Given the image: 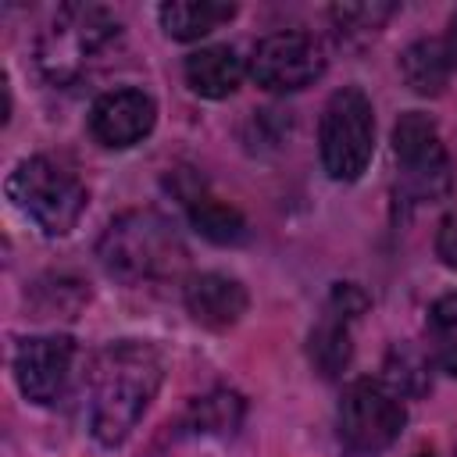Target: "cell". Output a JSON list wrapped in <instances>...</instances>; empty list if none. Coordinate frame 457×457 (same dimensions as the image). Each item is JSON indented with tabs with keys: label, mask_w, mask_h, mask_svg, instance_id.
<instances>
[{
	"label": "cell",
	"mask_w": 457,
	"mask_h": 457,
	"mask_svg": "<svg viewBox=\"0 0 457 457\" xmlns=\"http://www.w3.org/2000/svg\"><path fill=\"white\" fill-rule=\"evenodd\" d=\"M321 164L336 182H353L364 175L375 154V111L364 89L343 86L328 96L318 125Z\"/></svg>",
	"instance_id": "obj_5"
},
{
	"label": "cell",
	"mask_w": 457,
	"mask_h": 457,
	"mask_svg": "<svg viewBox=\"0 0 457 457\" xmlns=\"http://www.w3.org/2000/svg\"><path fill=\"white\" fill-rule=\"evenodd\" d=\"M403 421H407V411L400 393H393L378 378H357L339 396L336 428L350 453H361V457L382 453L386 446L396 443V436L403 432Z\"/></svg>",
	"instance_id": "obj_6"
},
{
	"label": "cell",
	"mask_w": 457,
	"mask_h": 457,
	"mask_svg": "<svg viewBox=\"0 0 457 457\" xmlns=\"http://www.w3.org/2000/svg\"><path fill=\"white\" fill-rule=\"evenodd\" d=\"M393 4H339L332 7V21L339 29V36L346 39H371L389 18H393Z\"/></svg>",
	"instance_id": "obj_20"
},
{
	"label": "cell",
	"mask_w": 457,
	"mask_h": 457,
	"mask_svg": "<svg viewBox=\"0 0 457 457\" xmlns=\"http://www.w3.org/2000/svg\"><path fill=\"white\" fill-rule=\"evenodd\" d=\"M75 361V343L68 336H32L14 350V378L25 400L46 407L57 403L68 389Z\"/></svg>",
	"instance_id": "obj_10"
},
{
	"label": "cell",
	"mask_w": 457,
	"mask_h": 457,
	"mask_svg": "<svg viewBox=\"0 0 457 457\" xmlns=\"http://www.w3.org/2000/svg\"><path fill=\"white\" fill-rule=\"evenodd\" d=\"M182 300H186V311L193 314V321H200L204 328H232L243 314H246V289L243 282L221 275V271H200L193 278H186L182 286Z\"/></svg>",
	"instance_id": "obj_13"
},
{
	"label": "cell",
	"mask_w": 457,
	"mask_h": 457,
	"mask_svg": "<svg viewBox=\"0 0 457 457\" xmlns=\"http://www.w3.org/2000/svg\"><path fill=\"white\" fill-rule=\"evenodd\" d=\"M393 157L400 164L403 189L418 200H443L453 186L450 175V157L439 139V129L428 114L407 111L393 125Z\"/></svg>",
	"instance_id": "obj_7"
},
{
	"label": "cell",
	"mask_w": 457,
	"mask_h": 457,
	"mask_svg": "<svg viewBox=\"0 0 457 457\" xmlns=\"http://www.w3.org/2000/svg\"><path fill=\"white\" fill-rule=\"evenodd\" d=\"M414 457H432V453H414Z\"/></svg>",
	"instance_id": "obj_23"
},
{
	"label": "cell",
	"mask_w": 457,
	"mask_h": 457,
	"mask_svg": "<svg viewBox=\"0 0 457 457\" xmlns=\"http://www.w3.org/2000/svg\"><path fill=\"white\" fill-rule=\"evenodd\" d=\"M425 339H428V361L439 371L457 375V293H446L428 307Z\"/></svg>",
	"instance_id": "obj_17"
},
{
	"label": "cell",
	"mask_w": 457,
	"mask_h": 457,
	"mask_svg": "<svg viewBox=\"0 0 457 457\" xmlns=\"http://www.w3.org/2000/svg\"><path fill=\"white\" fill-rule=\"evenodd\" d=\"M325 46L300 29L264 36L250 54V75L268 93H296L325 75Z\"/></svg>",
	"instance_id": "obj_8"
},
{
	"label": "cell",
	"mask_w": 457,
	"mask_h": 457,
	"mask_svg": "<svg viewBox=\"0 0 457 457\" xmlns=\"http://www.w3.org/2000/svg\"><path fill=\"white\" fill-rule=\"evenodd\" d=\"M7 196L46 236H68L86 211V186L50 157H25L7 175Z\"/></svg>",
	"instance_id": "obj_4"
},
{
	"label": "cell",
	"mask_w": 457,
	"mask_h": 457,
	"mask_svg": "<svg viewBox=\"0 0 457 457\" xmlns=\"http://www.w3.org/2000/svg\"><path fill=\"white\" fill-rule=\"evenodd\" d=\"M161 18V29L171 36V39H200L207 32H214L218 25L232 21L236 18V4H218V0H171L157 11Z\"/></svg>",
	"instance_id": "obj_16"
},
{
	"label": "cell",
	"mask_w": 457,
	"mask_h": 457,
	"mask_svg": "<svg viewBox=\"0 0 457 457\" xmlns=\"http://www.w3.org/2000/svg\"><path fill=\"white\" fill-rule=\"evenodd\" d=\"M436 253L443 257L446 268H457V218H446L436 232Z\"/></svg>",
	"instance_id": "obj_21"
},
{
	"label": "cell",
	"mask_w": 457,
	"mask_h": 457,
	"mask_svg": "<svg viewBox=\"0 0 457 457\" xmlns=\"http://www.w3.org/2000/svg\"><path fill=\"white\" fill-rule=\"evenodd\" d=\"M446 50H450V57H453V64H457V14H453V21H450V36H446Z\"/></svg>",
	"instance_id": "obj_22"
},
{
	"label": "cell",
	"mask_w": 457,
	"mask_h": 457,
	"mask_svg": "<svg viewBox=\"0 0 457 457\" xmlns=\"http://www.w3.org/2000/svg\"><path fill=\"white\" fill-rule=\"evenodd\" d=\"M453 57L443 39H418L400 54V75L418 96H439L450 82Z\"/></svg>",
	"instance_id": "obj_15"
},
{
	"label": "cell",
	"mask_w": 457,
	"mask_h": 457,
	"mask_svg": "<svg viewBox=\"0 0 457 457\" xmlns=\"http://www.w3.org/2000/svg\"><path fill=\"white\" fill-rule=\"evenodd\" d=\"M168 186L175 189V196L182 200V207H186V214H189V225H193L204 239H211V243H218V246H236V243L246 239V218H243L232 204H225V200H218L214 193H207V186H204V179H200L196 171L179 168V171L168 179Z\"/></svg>",
	"instance_id": "obj_12"
},
{
	"label": "cell",
	"mask_w": 457,
	"mask_h": 457,
	"mask_svg": "<svg viewBox=\"0 0 457 457\" xmlns=\"http://www.w3.org/2000/svg\"><path fill=\"white\" fill-rule=\"evenodd\" d=\"M368 311V296L353 282H336L332 293L321 303V314L307 336V353L311 364L321 378L343 375V368L353 357V325Z\"/></svg>",
	"instance_id": "obj_9"
},
{
	"label": "cell",
	"mask_w": 457,
	"mask_h": 457,
	"mask_svg": "<svg viewBox=\"0 0 457 457\" xmlns=\"http://www.w3.org/2000/svg\"><path fill=\"white\" fill-rule=\"evenodd\" d=\"M96 257L121 282H164L175 278L189 261L182 236L157 211L118 214L104 228L96 243Z\"/></svg>",
	"instance_id": "obj_3"
},
{
	"label": "cell",
	"mask_w": 457,
	"mask_h": 457,
	"mask_svg": "<svg viewBox=\"0 0 457 457\" xmlns=\"http://www.w3.org/2000/svg\"><path fill=\"white\" fill-rule=\"evenodd\" d=\"M239 421H243V396L228 393V389L200 396L189 411V428L204 432V436H232L239 428Z\"/></svg>",
	"instance_id": "obj_18"
},
{
	"label": "cell",
	"mask_w": 457,
	"mask_h": 457,
	"mask_svg": "<svg viewBox=\"0 0 457 457\" xmlns=\"http://www.w3.org/2000/svg\"><path fill=\"white\" fill-rule=\"evenodd\" d=\"M121 46V21L100 4H64L36 39V68L50 86H75Z\"/></svg>",
	"instance_id": "obj_2"
},
{
	"label": "cell",
	"mask_w": 457,
	"mask_h": 457,
	"mask_svg": "<svg viewBox=\"0 0 457 457\" xmlns=\"http://www.w3.org/2000/svg\"><path fill=\"white\" fill-rule=\"evenodd\" d=\"M164 382V357L146 339L107 343L89 368V432L100 446H118L139 425Z\"/></svg>",
	"instance_id": "obj_1"
},
{
	"label": "cell",
	"mask_w": 457,
	"mask_h": 457,
	"mask_svg": "<svg viewBox=\"0 0 457 457\" xmlns=\"http://www.w3.org/2000/svg\"><path fill=\"white\" fill-rule=\"evenodd\" d=\"M386 386L400 396H421L428 389V361L411 346H393L386 357Z\"/></svg>",
	"instance_id": "obj_19"
},
{
	"label": "cell",
	"mask_w": 457,
	"mask_h": 457,
	"mask_svg": "<svg viewBox=\"0 0 457 457\" xmlns=\"http://www.w3.org/2000/svg\"><path fill=\"white\" fill-rule=\"evenodd\" d=\"M243 57L228 46V43H218V46H200L186 57L182 64V75H186V86L196 93V96H207V100H225L239 89L243 82Z\"/></svg>",
	"instance_id": "obj_14"
},
{
	"label": "cell",
	"mask_w": 457,
	"mask_h": 457,
	"mask_svg": "<svg viewBox=\"0 0 457 457\" xmlns=\"http://www.w3.org/2000/svg\"><path fill=\"white\" fill-rule=\"evenodd\" d=\"M157 121V104L150 93L143 89H111L104 93L93 111H89V132L100 146H111V150H125V146H136L139 139L150 136Z\"/></svg>",
	"instance_id": "obj_11"
}]
</instances>
